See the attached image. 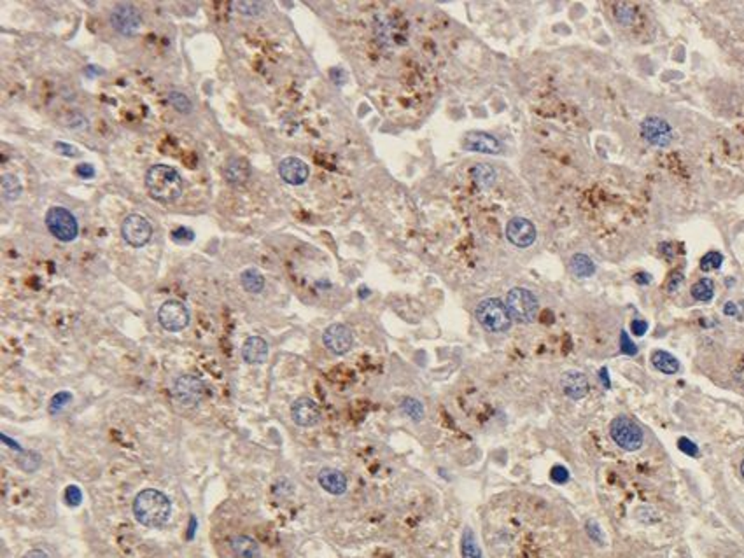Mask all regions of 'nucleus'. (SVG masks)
<instances>
[{
	"instance_id": "22",
	"label": "nucleus",
	"mask_w": 744,
	"mask_h": 558,
	"mask_svg": "<svg viewBox=\"0 0 744 558\" xmlns=\"http://www.w3.org/2000/svg\"><path fill=\"white\" fill-rule=\"evenodd\" d=\"M652 364L657 371L664 373V375H676L680 371V361L666 350H655L652 354Z\"/></svg>"
},
{
	"instance_id": "42",
	"label": "nucleus",
	"mask_w": 744,
	"mask_h": 558,
	"mask_svg": "<svg viewBox=\"0 0 744 558\" xmlns=\"http://www.w3.org/2000/svg\"><path fill=\"white\" fill-rule=\"evenodd\" d=\"M683 284V273H680V271H676V273L671 275L669 282H667V291L669 292H676L678 289H680V285Z\"/></svg>"
},
{
	"instance_id": "2",
	"label": "nucleus",
	"mask_w": 744,
	"mask_h": 558,
	"mask_svg": "<svg viewBox=\"0 0 744 558\" xmlns=\"http://www.w3.org/2000/svg\"><path fill=\"white\" fill-rule=\"evenodd\" d=\"M146 187L152 200L170 205L183 194V177L169 165H152L146 173Z\"/></svg>"
},
{
	"instance_id": "45",
	"label": "nucleus",
	"mask_w": 744,
	"mask_h": 558,
	"mask_svg": "<svg viewBox=\"0 0 744 558\" xmlns=\"http://www.w3.org/2000/svg\"><path fill=\"white\" fill-rule=\"evenodd\" d=\"M23 558H49V557L44 550H30V552L25 553Z\"/></svg>"
},
{
	"instance_id": "28",
	"label": "nucleus",
	"mask_w": 744,
	"mask_h": 558,
	"mask_svg": "<svg viewBox=\"0 0 744 558\" xmlns=\"http://www.w3.org/2000/svg\"><path fill=\"white\" fill-rule=\"evenodd\" d=\"M169 104L172 105L179 114H191V111H193V101L190 100V97L184 95L183 92H177V89L169 93Z\"/></svg>"
},
{
	"instance_id": "32",
	"label": "nucleus",
	"mask_w": 744,
	"mask_h": 558,
	"mask_svg": "<svg viewBox=\"0 0 744 558\" xmlns=\"http://www.w3.org/2000/svg\"><path fill=\"white\" fill-rule=\"evenodd\" d=\"M721 264H724V256L716 251H711V252L704 254L702 259H700V270L702 271L718 270Z\"/></svg>"
},
{
	"instance_id": "43",
	"label": "nucleus",
	"mask_w": 744,
	"mask_h": 558,
	"mask_svg": "<svg viewBox=\"0 0 744 558\" xmlns=\"http://www.w3.org/2000/svg\"><path fill=\"white\" fill-rule=\"evenodd\" d=\"M54 149L60 152V154L68 156V158H72V156H78V149H75L74 146H71V144L56 142V144H54Z\"/></svg>"
},
{
	"instance_id": "46",
	"label": "nucleus",
	"mask_w": 744,
	"mask_h": 558,
	"mask_svg": "<svg viewBox=\"0 0 744 558\" xmlns=\"http://www.w3.org/2000/svg\"><path fill=\"white\" fill-rule=\"evenodd\" d=\"M724 314L728 315V317H736V315H738V306H736V303L728 302L727 304H725Z\"/></svg>"
},
{
	"instance_id": "15",
	"label": "nucleus",
	"mask_w": 744,
	"mask_h": 558,
	"mask_svg": "<svg viewBox=\"0 0 744 558\" xmlns=\"http://www.w3.org/2000/svg\"><path fill=\"white\" fill-rule=\"evenodd\" d=\"M279 175L289 186H301V184L307 182L308 175H310V168H308L307 163L300 158H284L279 165Z\"/></svg>"
},
{
	"instance_id": "3",
	"label": "nucleus",
	"mask_w": 744,
	"mask_h": 558,
	"mask_svg": "<svg viewBox=\"0 0 744 558\" xmlns=\"http://www.w3.org/2000/svg\"><path fill=\"white\" fill-rule=\"evenodd\" d=\"M475 315H477V321L480 322L482 328L491 333L508 331L511 328V321H513L506 304L497 298H487L478 303Z\"/></svg>"
},
{
	"instance_id": "17",
	"label": "nucleus",
	"mask_w": 744,
	"mask_h": 558,
	"mask_svg": "<svg viewBox=\"0 0 744 558\" xmlns=\"http://www.w3.org/2000/svg\"><path fill=\"white\" fill-rule=\"evenodd\" d=\"M224 179L230 186H244L250 179V163L240 156H231L224 163Z\"/></svg>"
},
{
	"instance_id": "31",
	"label": "nucleus",
	"mask_w": 744,
	"mask_h": 558,
	"mask_svg": "<svg viewBox=\"0 0 744 558\" xmlns=\"http://www.w3.org/2000/svg\"><path fill=\"white\" fill-rule=\"evenodd\" d=\"M233 7L235 9L238 11L240 14H244V16H249V18H257L261 16V14L264 13V7H267V4L264 2H248V0H242V2H233Z\"/></svg>"
},
{
	"instance_id": "35",
	"label": "nucleus",
	"mask_w": 744,
	"mask_h": 558,
	"mask_svg": "<svg viewBox=\"0 0 744 558\" xmlns=\"http://www.w3.org/2000/svg\"><path fill=\"white\" fill-rule=\"evenodd\" d=\"M71 401H72V394L71 392H58L56 396H53V399H51L49 411L51 413L61 411V409H63L65 406L71 403Z\"/></svg>"
},
{
	"instance_id": "10",
	"label": "nucleus",
	"mask_w": 744,
	"mask_h": 558,
	"mask_svg": "<svg viewBox=\"0 0 744 558\" xmlns=\"http://www.w3.org/2000/svg\"><path fill=\"white\" fill-rule=\"evenodd\" d=\"M190 310L177 299H169L159 306L158 322L165 331L179 333L190 326Z\"/></svg>"
},
{
	"instance_id": "14",
	"label": "nucleus",
	"mask_w": 744,
	"mask_h": 558,
	"mask_svg": "<svg viewBox=\"0 0 744 558\" xmlns=\"http://www.w3.org/2000/svg\"><path fill=\"white\" fill-rule=\"evenodd\" d=\"M291 418L300 427H314L321 420V408L310 397H300L291 404Z\"/></svg>"
},
{
	"instance_id": "34",
	"label": "nucleus",
	"mask_w": 744,
	"mask_h": 558,
	"mask_svg": "<svg viewBox=\"0 0 744 558\" xmlns=\"http://www.w3.org/2000/svg\"><path fill=\"white\" fill-rule=\"evenodd\" d=\"M172 240L181 245L191 244V242L195 240V233L190 230V228H184V226L176 228V230L172 231Z\"/></svg>"
},
{
	"instance_id": "37",
	"label": "nucleus",
	"mask_w": 744,
	"mask_h": 558,
	"mask_svg": "<svg viewBox=\"0 0 744 558\" xmlns=\"http://www.w3.org/2000/svg\"><path fill=\"white\" fill-rule=\"evenodd\" d=\"M678 448H680L685 455H690V457L699 455V447H697L694 441L688 440V438H681V440L678 441Z\"/></svg>"
},
{
	"instance_id": "25",
	"label": "nucleus",
	"mask_w": 744,
	"mask_h": 558,
	"mask_svg": "<svg viewBox=\"0 0 744 558\" xmlns=\"http://www.w3.org/2000/svg\"><path fill=\"white\" fill-rule=\"evenodd\" d=\"M23 193L20 179L13 173H4L2 175V197L6 202H16Z\"/></svg>"
},
{
	"instance_id": "38",
	"label": "nucleus",
	"mask_w": 744,
	"mask_h": 558,
	"mask_svg": "<svg viewBox=\"0 0 744 558\" xmlns=\"http://www.w3.org/2000/svg\"><path fill=\"white\" fill-rule=\"evenodd\" d=\"M620 349H622V352L626 355H636L638 354V347L634 345L633 342H630L629 335H627L626 331H622V335H620Z\"/></svg>"
},
{
	"instance_id": "1",
	"label": "nucleus",
	"mask_w": 744,
	"mask_h": 558,
	"mask_svg": "<svg viewBox=\"0 0 744 558\" xmlns=\"http://www.w3.org/2000/svg\"><path fill=\"white\" fill-rule=\"evenodd\" d=\"M133 514L139 523L149 528H159L170 520L172 502L163 492L156 488H146L139 492L133 501Z\"/></svg>"
},
{
	"instance_id": "27",
	"label": "nucleus",
	"mask_w": 744,
	"mask_h": 558,
	"mask_svg": "<svg viewBox=\"0 0 744 558\" xmlns=\"http://www.w3.org/2000/svg\"><path fill=\"white\" fill-rule=\"evenodd\" d=\"M690 292L695 302H711L714 296V282L711 280V278H700L699 282H695V284L692 285Z\"/></svg>"
},
{
	"instance_id": "49",
	"label": "nucleus",
	"mask_w": 744,
	"mask_h": 558,
	"mask_svg": "<svg viewBox=\"0 0 744 558\" xmlns=\"http://www.w3.org/2000/svg\"><path fill=\"white\" fill-rule=\"evenodd\" d=\"M741 474H743V478H744V459H743V462H741Z\"/></svg>"
},
{
	"instance_id": "44",
	"label": "nucleus",
	"mask_w": 744,
	"mask_h": 558,
	"mask_svg": "<svg viewBox=\"0 0 744 558\" xmlns=\"http://www.w3.org/2000/svg\"><path fill=\"white\" fill-rule=\"evenodd\" d=\"M630 329H633V333L636 336H643L646 331H648V324H646L645 321H640V318H636V321H633V324H630Z\"/></svg>"
},
{
	"instance_id": "9",
	"label": "nucleus",
	"mask_w": 744,
	"mask_h": 558,
	"mask_svg": "<svg viewBox=\"0 0 744 558\" xmlns=\"http://www.w3.org/2000/svg\"><path fill=\"white\" fill-rule=\"evenodd\" d=\"M121 237L132 247H144V245L149 244L152 237L151 223H149L147 217L140 216V213H130L128 217H125L121 224Z\"/></svg>"
},
{
	"instance_id": "40",
	"label": "nucleus",
	"mask_w": 744,
	"mask_h": 558,
	"mask_svg": "<svg viewBox=\"0 0 744 558\" xmlns=\"http://www.w3.org/2000/svg\"><path fill=\"white\" fill-rule=\"evenodd\" d=\"M65 497H67V502L71 506H79L81 504V490H79L75 485H72V487L67 488V492H65Z\"/></svg>"
},
{
	"instance_id": "7",
	"label": "nucleus",
	"mask_w": 744,
	"mask_h": 558,
	"mask_svg": "<svg viewBox=\"0 0 744 558\" xmlns=\"http://www.w3.org/2000/svg\"><path fill=\"white\" fill-rule=\"evenodd\" d=\"M109 21H111V27L119 35L132 37V35L139 32L140 25H142V16H140V11L133 4L121 2L112 7L111 14H109Z\"/></svg>"
},
{
	"instance_id": "19",
	"label": "nucleus",
	"mask_w": 744,
	"mask_h": 558,
	"mask_svg": "<svg viewBox=\"0 0 744 558\" xmlns=\"http://www.w3.org/2000/svg\"><path fill=\"white\" fill-rule=\"evenodd\" d=\"M317 481L319 485L331 495H342L347 492L346 474L339 469H333V467H324V469H321Z\"/></svg>"
},
{
	"instance_id": "13",
	"label": "nucleus",
	"mask_w": 744,
	"mask_h": 558,
	"mask_svg": "<svg viewBox=\"0 0 744 558\" xmlns=\"http://www.w3.org/2000/svg\"><path fill=\"white\" fill-rule=\"evenodd\" d=\"M506 238L515 247L525 249L531 247L536 240V228L525 217H513L506 224Z\"/></svg>"
},
{
	"instance_id": "48",
	"label": "nucleus",
	"mask_w": 744,
	"mask_h": 558,
	"mask_svg": "<svg viewBox=\"0 0 744 558\" xmlns=\"http://www.w3.org/2000/svg\"><path fill=\"white\" fill-rule=\"evenodd\" d=\"M650 280H652V277L646 273H638L636 275V282L638 284H650Z\"/></svg>"
},
{
	"instance_id": "4",
	"label": "nucleus",
	"mask_w": 744,
	"mask_h": 558,
	"mask_svg": "<svg viewBox=\"0 0 744 558\" xmlns=\"http://www.w3.org/2000/svg\"><path fill=\"white\" fill-rule=\"evenodd\" d=\"M504 304H506L511 318L520 322V324H531V322H535L536 317H538V298L524 287H515L511 289V291H508Z\"/></svg>"
},
{
	"instance_id": "11",
	"label": "nucleus",
	"mask_w": 744,
	"mask_h": 558,
	"mask_svg": "<svg viewBox=\"0 0 744 558\" xmlns=\"http://www.w3.org/2000/svg\"><path fill=\"white\" fill-rule=\"evenodd\" d=\"M641 135L655 147H667L673 142V128L669 123L657 116H650L641 123Z\"/></svg>"
},
{
	"instance_id": "23",
	"label": "nucleus",
	"mask_w": 744,
	"mask_h": 558,
	"mask_svg": "<svg viewBox=\"0 0 744 558\" xmlns=\"http://www.w3.org/2000/svg\"><path fill=\"white\" fill-rule=\"evenodd\" d=\"M569 268L578 278H589L595 273V264L587 254H575L569 261Z\"/></svg>"
},
{
	"instance_id": "18",
	"label": "nucleus",
	"mask_w": 744,
	"mask_h": 558,
	"mask_svg": "<svg viewBox=\"0 0 744 558\" xmlns=\"http://www.w3.org/2000/svg\"><path fill=\"white\" fill-rule=\"evenodd\" d=\"M464 149L482 152V154H499L501 144L496 137L484 132H471L464 139Z\"/></svg>"
},
{
	"instance_id": "30",
	"label": "nucleus",
	"mask_w": 744,
	"mask_h": 558,
	"mask_svg": "<svg viewBox=\"0 0 744 558\" xmlns=\"http://www.w3.org/2000/svg\"><path fill=\"white\" fill-rule=\"evenodd\" d=\"M471 175L475 177V182L480 187H489L496 179V172L489 165H477L471 172Z\"/></svg>"
},
{
	"instance_id": "29",
	"label": "nucleus",
	"mask_w": 744,
	"mask_h": 558,
	"mask_svg": "<svg viewBox=\"0 0 744 558\" xmlns=\"http://www.w3.org/2000/svg\"><path fill=\"white\" fill-rule=\"evenodd\" d=\"M401 409L413 422H420V420L424 418V406L419 399H415V397H405L401 403Z\"/></svg>"
},
{
	"instance_id": "36",
	"label": "nucleus",
	"mask_w": 744,
	"mask_h": 558,
	"mask_svg": "<svg viewBox=\"0 0 744 558\" xmlns=\"http://www.w3.org/2000/svg\"><path fill=\"white\" fill-rule=\"evenodd\" d=\"M616 18L622 25H629L634 18V11L629 4H618L616 6Z\"/></svg>"
},
{
	"instance_id": "21",
	"label": "nucleus",
	"mask_w": 744,
	"mask_h": 558,
	"mask_svg": "<svg viewBox=\"0 0 744 558\" xmlns=\"http://www.w3.org/2000/svg\"><path fill=\"white\" fill-rule=\"evenodd\" d=\"M230 550L235 558H261L260 542L245 534H237L230 539Z\"/></svg>"
},
{
	"instance_id": "33",
	"label": "nucleus",
	"mask_w": 744,
	"mask_h": 558,
	"mask_svg": "<svg viewBox=\"0 0 744 558\" xmlns=\"http://www.w3.org/2000/svg\"><path fill=\"white\" fill-rule=\"evenodd\" d=\"M585 531H587V534H589V538L595 542V545L604 546V532H602L601 525H599L597 521H595V520L587 521Z\"/></svg>"
},
{
	"instance_id": "12",
	"label": "nucleus",
	"mask_w": 744,
	"mask_h": 558,
	"mask_svg": "<svg viewBox=\"0 0 744 558\" xmlns=\"http://www.w3.org/2000/svg\"><path fill=\"white\" fill-rule=\"evenodd\" d=\"M322 343L335 355H343L354 345V335L346 324H331L322 333Z\"/></svg>"
},
{
	"instance_id": "41",
	"label": "nucleus",
	"mask_w": 744,
	"mask_h": 558,
	"mask_svg": "<svg viewBox=\"0 0 744 558\" xmlns=\"http://www.w3.org/2000/svg\"><path fill=\"white\" fill-rule=\"evenodd\" d=\"M75 173H78L81 179H93L95 177V168H93V165H90V163H83V165H79L78 168H75Z\"/></svg>"
},
{
	"instance_id": "26",
	"label": "nucleus",
	"mask_w": 744,
	"mask_h": 558,
	"mask_svg": "<svg viewBox=\"0 0 744 558\" xmlns=\"http://www.w3.org/2000/svg\"><path fill=\"white\" fill-rule=\"evenodd\" d=\"M461 552L464 558H482V550L478 546L475 532L470 527L464 528L463 539H461Z\"/></svg>"
},
{
	"instance_id": "6",
	"label": "nucleus",
	"mask_w": 744,
	"mask_h": 558,
	"mask_svg": "<svg viewBox=\"0 0 744 558\" xmlns=\"http://www.w3.org/2000/svg\"><path fill=\"white\" fill-rule=\"evenodd\" d=\"M46 226L49 233L60 242H72L79 235L78 219L65 206H51L46 213Z\"/></svg>"
},
{
	"instance_id": "39",
	"label": "nucleus",
	"mask_w": 744,
	"mask_h": 558,
	"mask_svg": "<svg viewBox=\"0 0 744 558\" xmlns=\"http://www.w3.org/2000/svg\"><path fill=\"white\" fill-rule=\"evenodd\" d=\"M550 478H551V480H554V481H555V483H559V485H564V483H566V481H568V480H569V471H568V469H566V467H564V466H555V467H554V469H551V473H550Z\"/></svg>"
},
{
	"instance_id": "20",
	"label": "nucleus",
	"mask_w": 744,
	"mask_h": 558,
	"mask_svg": "<svg viewBox=\"0 0 744 558\" xmlns=\"http://www.w3.org/2000/svg\"><path fill=\"white\" fill-rule=\"evenodd\" d=\"M242 359L248 364H263L268 359V343L261 336H250L242 345Z\"/></svg>"
},
{
	"instance_id": "5",
	"label": "nucleus",
	"mask_w": 744,
	"mask_h": 558,
	"mask_svg": "<svg viewBox=\"0 0 744 558\" xmlns=\"http://www.w3.org/2000/svg\"><path fill=\"white\" fill-rule=\"evenodd\" d=\"M609 436H611V440L626 452L640 450L645 441V434L643 430H641V427L638 426L634 420H630L629 416L623 415L616 416V418H613V422L609 423Z\"/></svg>"
},
{
	"instance_id": "47",
	"label": "nucleus",
	"mask_w": 744,
	"mask_h": 558,
	"mask_svg": "<svg viewBox=\"0 0 744 558\" xmlns=\"http://www.w3.org/2000/svg\"><path fill=\"white\" fill-rule=\"evenodd\" d=\"M599 378H601L602 385H604L606 389H609V387H611V382H609V376H608V369L602 368L601 371H599Z\"/></svg>"
},
{
	"instance_id": "8",
	"label": "nucleus",
	"mask_w": 744,
	"mask_h": 558,
	"mask_svg": "<svg viewBox=\"0 0 744 558\" xmlns=\"http://www.w3.org/2000/svg\"><path fill=\"white\" fill-rule=\"evenodd\" d=\"M173 399L184 408H193L205 396V383L195 375H181L173 383Z\"/></svg>"
},
{
	"instance_id": "16",
	"label": "nucleus",
	"mask_w": 744,
	"mask_h": 558,
	"mask_svg": "<svg viewBox=\"0 0 744 558\" xmlns=\"http://www.w3.org/2000/svg\"><path fill=\"white\" fill-rule=\"evenodd\" d=\"M561 387H562V392H564L566 396L573 401L583 399V397L589 394V389H590L589 378H587L582 371H576V369L566 371L564 375H562Z\"/></svg>"
},
{
	"instance_id": "24",
	"label": "nucleus",
	"mask_w": 744,
	"mask_h": 558,
	"mask_svg": "<svg viewBox=\"0 0 744 558\" xmlns=\"http://www.w3.org/2000/svg\"><path fill=\"white\" fill-rule=\"evenodd\" d=\"M240 284L250 294H260L264 289V277L254 268H248V270L242 271Z\"/></svg>"
}]
</instances>
